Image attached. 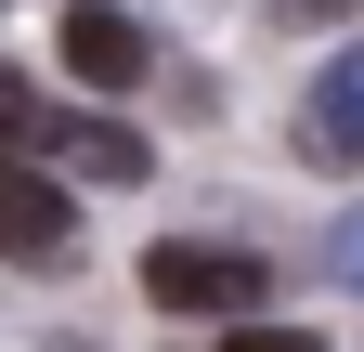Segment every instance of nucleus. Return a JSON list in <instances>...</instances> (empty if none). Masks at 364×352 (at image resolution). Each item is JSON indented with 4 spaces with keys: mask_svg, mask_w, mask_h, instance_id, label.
<instances>
[{
    "mask_svg": "<svg viewBox=\"0 0 364 352\" xmlns=\"http://www.w3.org/2000/svg\"><path fill=\"white\" fill-rule=\"evenodd\" d=\"M260 287H273V261H247V248H208V235L144 248V300H156V314H221V326H247Z\"/></svg>",
    "mask_w": 364,
    "mask_h": 352,
    "instance_id": "1",
    "label": "nucleus"
},
{
    "mask_svg": "<svg viewBox=\"0 0 364 352\" xmlns=\"http://www.w3.org/2000/svg\"><path fill=\"white\" fill-rule=\"evenodd\" d=\"M0 261H26V274H65V261H78L65 183H53L39 157H14V144H0Z\"/></svg>",
    "mask_w": 364,
    "mask_h": 352,
    "instance_id": "2",
    "label": "nucleus"
},
{
    "mask_svg": "<svg viewBox=\"0 0 364 352\" xmlns=\"http://www.w3.org/2000/svg\"><path fill=\"white\" fill-rule=\"evenodd\" d=\"M53 53L91 78V92H144V66H156V39L117 14V0H65V26H53Z\"/></svg>",
    "mask_w": 364,
    "mask_h": 352,
    "instance_id": "3",
    "label": "nucleus"
},
{
    "mask_svg": "<svg viewBox=\"0 0 364 352\" xmlns=\"http://www.w3.org/2000/svg\"><path fill=\"white\" fill-rule=\"evenodd\" d=\"M299 157H312V170H351V157H364V53H338V66L299 92Z\"/></svg>",
    "mask_w": 364,
    "mask_h": 352,
    "instance_id": "4",
    "label": "nucleus"
},
{
    "mask_svg": "<svg viewBox=\"0 0 364 352\" xmlns=\"http://www.w3.org/2000/svg\"><path fill=\"white\" fill-rule=\"evenodd\" d=\"M39 144H53L65 170H78V183H144V130H130V118H39Z\"/></svg>",
    "mask_w": 364,
    "mask_h": 352,
    "instance_id": "5",
    "label": "nucleus"
},
{
    "mask_svg": "<svg viewBox=\"0 0 364 352\" xmlns=\"http://www.w3.org/2000/svg\"><path fill=\"white\" fill-rule=\"evenodd\" d=\"M39 118H53V105L26 92V66H0V144H39Z\"/></svg>",
    "mask_w": 364,
    "mask_h": 352,
    "instance_id": "6",
    "label": "nucleus"
},
{
    "mask_svg": "<svg viewBox=\"0 0 364 352\" xmlns=\"http://www.w3.org/2000/svg\"><path fill=\"white\" fill-rule=\"evenodd\" d=\"M221 352H326V339H299V326H221Z\"/></svg>",
    "mask_w": 364,
    "mask_h": 352,
    "instance_id": "7",
    "label": "nucleus"
},
{
    "mask_svg": "<svg viewBox=\"0 0 364 352\" xmlns=\"http://www.w3.org/2000/svg\"><path fill=\"white\" fill-rule=\"evenodd\" d=\"M338 14H364V0H273V26H338Z\"/></svg>",
    "mask_w": 364,
    "mask_h": 352,
    "instance_id": "8",
    "label": "nucleus"
},
{
    "mask_svg": "<svg viewBox=\"0 0 364 352\" xmlns=\"http://www.w3.org/2000/svg\"><path fill=\"white\" fill-rule=\"evenodd\" d=\"M338 287H364V209L338 222Z\"/></svg>",
    "mask_w": 364,
    "mask_h": 352,
    "instance_id": "9",
    "label": "nucleus"
}]
</instances>
